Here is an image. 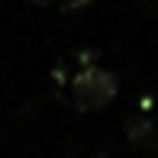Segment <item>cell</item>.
<instances>
[{
  "instance_id": "cell-1",
  "label": "cell",
  "mask_w": 158,
  "mask_h": 158,
  "mask_svg": "<svg viewBox=\"0 0 158 158\" xmlns=\"http://www.w3.org/2000/svg\"><path fill=\"white\" fill-rule=\"evenodd\" d=\"M116 87H119V81H116L113 71L90 64V68H84L81 74L71 81V100H74L77 110L94 113V110H103V106L116 97Z\"/></svg>"
},
{
  "instance_id": "cell-2",
  "label": "cell",
  "mask_w": 158,
  "mask_h": 158,
  "mask_svg": "<svg viewBox=\"0 0 158 158\" xmlns=\"http://www.w3.org/2000/svg\"><path fill=\"white\" fill-rule=\"evenodd\" d=\"M77 3H87V0H68V6H77Z\"/></svg>"
}]
</instances>
